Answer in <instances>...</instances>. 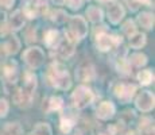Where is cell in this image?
<instances>
[{
    "label": "cell",
    "instance_id": "1",
    "mask_svg": "<svg viewBox=\"0 0 155 135\" xmlns=\"http://www.w3.org/2000/svg\"><path fill=\"white\" fill-rule=\"evenodd\" d=\"M35 88H37V79H35V76L31 73H26L23 86L14 95L15 104H18V106H20L23 108L30 107L31 106Z\"/></svg>",
    "mask_w": 155,
    "mask_h": 135
},
{
    "label": "cell",
    "instance_id": "2",
    "mask_svg": "<svg viewBox=\"0 0 155 135\" xmlns=\"http://www.w3.org/2000/svg\"><path fill=\"white\" fill-rule=\"evenodd\" d=\"M49 80L53 86H55V88H58V89H62V91L69 89L71 85L69 73H68L66 68L62 66L61 64L51 65V68L49 69Z\"/></svg>",
    "mask_w": 155,
    "mask_h": 135
},
{
    "label": "cell",
    "instance_id": "3",
    "mask_svg": "<svg viewBox=\"0 0 155 135\" xmlns=\"http://www.w3.org/2000/svg\"><path fill=\"white\" fill-rule=\"evenodd\" d=\"M22 5V12L30 19H34L39 15H43L49 8L47 2H45V0H23Z\"/></svg>",
    "mask_w": 155,
    "mask_h": 135
},
{
    "label": "cell",
    "instance_id": "4",
    "mask_svg": "<svg viewBox=\"0 0 155 135\" xmlns=\"http://www.w3.org/2000/svg\"><path fill=\"white\" fill-rule=\"evenodd\" d=\"M94 96L92 93V91L89 88H86L84 85H80L76 88V91L71 95V101H73V106L77 110H82V108L88 107L89 104L93 101Z\"/></svg>",
    "mask_w": 155,
    "mask_h": 135
},
{
    "label": "cell",
    "instance_id": "5",
    "mask_svg": "<svg viewBox=\"0 0 155 135\" xmlns=\"http://www.w3.org/2000/svg\"><path fill=\"white\" fill-rule=\"evenodd\" d=\"M69 19V34L73 35L74 39H82L88 34V25L82 16H71Z\"/></svg>",
    "mask_w": 155,
    "mask_h": 135
},
{
    "label": "cell",
    "instance_id": "6",
    "mask_svg": "<svg viewBox=\"0 0 155 135\" xmlns=\"http://www.w3.org/2000/svg\"><path fill=\"white\" fill-rule=\"evenodd\" d=\"M119 43H121V38L108 34L107 31H100L96 35V45L101 52H108L113 46H117Z\"/></svg>",
    "mask_w": 155,
    "mask_h": 135
},
{
    "label": "cell",
    "instance_id": "7",
    "mask_svg": "<svg viewBox=\"0 0 155 135\" xmlns=\"http://www.w3.org/2000/svg\"><path fill=\"white\" fill-rule=\"evenodd\" d=\"M22 58L31 68H39L45 61V53L39 47H30L22 54Z\"/></svg>",
    "mask_w": 155,
    "mask_h": 135
},
{
    "label": "cell",
    "instance_id": "8",
    "mask_svg": "<svg viewBox=\"0 0 155 135\" xmlns=\"http://www.w3.org/2000/svg\"><path fill=\"white\" fill-rule=\"evenodd\" d=\"M18 65L15 61H4L0 64V79L7 84H14L18 80Z\"/></svg>",
    "mask_w": 155,
    "mask_h": 135
},
{
    "label": "cell",
    "instance_id": "9",
    "mask_svg": "<svg viewBox=\"0 0 155 135\" xmlns=\"http://www.w3.org/2000/svg\"><path fill=\"white\" fill-rule=\"evenodd\" d=\"M136 92V85L134 84H117L115 88V95L123 103H128Z\"/></svg>",
    "mask_w": 155,
    "mask_h": 135
},
{
    "label": "cell",
    "instance_id": "10",
    "mask_svg": "<svg viewBox=\"0 0 155 135\" xmlns=\"http://www.w3.org/2000/svg\"><path fill=\"white\" fill-rule=\"evenodd\" d=\"M136 107L143 112H148L154 108V95L150 91H143L136 99Z\"/></svg>",
    "mask_w": 155,
    "mask_h": 135
},
{
    "label": "cell",
    "instance_id": "11",
    "mask_svg": "<svg viewBox=\"0 0 155 135\" xmlns=\"http://www.w3.org/2000/svg\"><path fill=\"white\" fill-rule=\"evenodd\" d=\"M19 47H20L19 39H18L16 35H12L11 39H8L7 42L0 45V56L7 57V56H11V54H15L18 53Z\"/></svg>",
    "mask_w": 155,
    "mask_h": 135
},
{
    "label": "cell",
    "instance_id": "12",
    "mask_svg": "<svg viewBox=\"0 0 155 135\" xmlns=\"http://www.w3.org/2000/svg\"><path fill=\"white\" fill-rule=\"evenodd\" d=\"M115 111H116V108L113 106V103H111V101H103L97 107L96 115L101 120H108V119H111L115 115Z\"/></svg>",
    "mask_w": 155,
    "mask_h": 135
},
{
    "label": "cell",
    "instance_id": "13",
    "mask_svg": "<svg viewBox=\"0 0 155 135\" xmlns=\"http://www.w3.org/2000/svg\"><path fill=\"white\" fill-rule=\"evenodd\" d=\"M25 26V14L22 12V10H16L8 18V29L11 31H18Z\"/></svg>",
    "mask_w": 155,
    "mask_h": 135
},
{
    "label": "cell",
    "instance_id": "14",
    "mask_svg": "<svg viewBox=\"0 0 155 135\" xmlns=\"http://www.w3.org/2000/svg\"><path fill=\"white\" fill-rule=\"evenodd\" d=\"M55 49L62 57H70L71 54L74 53V42H73V39H70L69 35L66 34V37H65L64 39L61 38V41L57 45Z\"/></svg>",
    "mask_w": 155,
    "mask_h": 135
},
{
    "label": "cell",
    "instance_id": "15",
    "mask_svg": "<svg viewBox=\"0 0 155 135\" xmlns=\"http://www.w3.org/2000/svg\"><path fill=\"white\" fill-rule=\"evenodd\" d=\"M107 14H108L109 22L113 23V25H117L124 18V8L121 7V4H112L108 7Z\"/></svg>",
    "mask_w": 155,
    "mask_h": 135
},
{
    "label": "cell",
    "instance_id": "16",
    "mask_svg": "<svg viewBox=\"0 0 155 135\" xmlns=\"http://www.w3.org/2000/svg\"><path fill=\"white\" fill-rule=\"evenodd\" d=\"M76 77L82 83H88V81H92L94 77V70L92 66H82L76 72Z\"/></svg>",
    "mask_w": 155,
    "mask_h": 135
},
{
    "label": "cell",
    "instance_id": "17",
    "mask_svg": "<svg viewBox=\"0 0 155 135\" xmlns=\"http://www.w3.org/2000/svg\"><path fill=\"white\" fill-rule=\"evenodd\" d=\"M59 41H61V37H59V32L57 31V30H49L43 39L45 45H46L47 47H57Z\"/></svg>",
    "mask_w": 155,
    "mask_h": 135
},
{
    "label": "cell",
    "instance_id": "18",
    "mask_svg": "<svg viewBox=\"0 0 155 135\" xmlns=\"http://www.w3.org/2000/svg\"><path fill=\"white\" fill-rule=\"evenodd\" d=\"M0 135H23V130L19 123H7L0 130Z\"/></svg>",
    "mask_w": 155,
    "mask_h": 135
},
{
    "label": "cell",
    "instance_id": "19",
    "mask_svg": "<svg viewBox=\"0 0 155 135\" xmlns=\"http://www.w3.org/2000/svg\"><path fill=\"white\" fill-rule=\"evenodd\" d=\"M138 22L146 30H151L154 27V14L151 12H140L138 15Z\"/></svg>",
    "mask_w": 155,
    "mask_h": 135
},
{
    "label": "cell",
    "instance_id": "20",
    "mask_svg": "<svg viewBox=\"0 0 155 135\" xmlns=\"http://www.w3.org/2000/svg\"><path fill=\"white\" fill-rule=\"evenodd\" d=\"M86 16L92 23H97L103 20V11L96 5H91L86 8Z\"/></svg>",
    "mask_w": 155,
    "mask_h": 135
},
{
    "label": "cell",
    "instance_id": "21",
    "mask_svg": "<svg viewBox=\"0 0 155 135\" xmlns=\"http://www.w3.org/2000/svg\"><path fill=\"white\" fill-rule=\"evenodd\" d=\"M76 123V116H71L70 113H66V115H62L61 116V130L62 133H69L71 130V127L74 126Z\"/></svg>",
    "mask_w": 155,
    "mask_h": 135
},
{
    "label": "cell",
    "instance_id": "22",
    "mask_svg": "<svg viewBox=\"0 0 155 135\" xmlns=\"http://www.w3.org/2000/svg\"><path fill=\"white\" fill-rule=\"evenodd\" d=\"M130 45L134 47V49H140L142 46L146 45V35L136 31L135 34H132L130 37Z\"/></svg>",
    "mask_w": 155,
    "mask_h": 135
},
{
    "label": "cell",
    "instance_id": "23",
    "mask_svg": "<svg viewBox=\"0 0 155 135\" xmlns=\"http://www.w3.org/2000/svg\"><path fill=\"white\" fill-rule=\"evenodd\" d=\"M139 128L143 135H154V122L150 118H143Z\"/></svg>",
    "mask_w": 155,
    "mask_h": 135
},
{
    "label": "cell",
    "instance_id": "24",
    "mask_svg": "<svg viewBox=\"0 0 155 135\" xmlns=\"http://www.w3.org/2000/svg\"><path fill=\"white\" fill-rule=\"evenodd\" d=\"M128 62L136 68H140V66H144V65L147 64V57L142 53H135L128 58Z\"/></svg>",
    "mask_w": 155,
    "mask_h": 135
},
{
    "label": "cell",
    "instance_id": "25",
    "mask_svg": "<svg viewBox=\"0 0 155 135\" xmlns=\"http://www.w3.org/2000/svg\"><path fill=\"white\" fill-rule=\"evenodd\" d=\"M62 107V99L59 96H53L49 100H46V111L59 110Z\"/></svg>",
    "mask_w": 155,
    "mask_h": 135
},
{
    "label": "cell",
    "instance_id": "26",
    "mask_svg": "<svg viewBox=\"0 0 155 135\" xmlns=\"http://www.w3.org/2000/svg\"><path fill=\"white\" fill-rule=\"evenodd\" d=\"M126 3L131 11H138L142 5H151V0H126Z\"/></svg>",
    "mask_w": 155,
    "mask_h": 135
},
{
    "label": "cell",
    "instance_id": "27",
    "mask_svg": "<svg viewBox=\"0 0 155 135\" xmlns=\"http://www.w3.org/2000/svg\"><path fill=\"white\" fill-rule=\"evenodd\" d=\"M32 135H51V128L46 123H38L32 131Z\"/></svg>",
    "mask_w": 155,
    "mask_h": 135
},
{
    "label": "cell",
    "instance_id": "28",
    "mask_svg": "<svg viewBox=\"0 0 155 135\" xmlns=\"http://www.w3.org/2000/svg\"><path fill=\"white\" fill-rule=\"evenodd\" d=\"M138 79L143 85H148V84H151L154 81V74H153V72L147 69V70H142L138 74Z\"/></svg>",
    "mask_w": 155,
    "mask_h": 135
},
{
    "label": "cell",
    "instance_id": "29",
    "mask_svg": "<svg viewBox=\"0 0 155 135\" xmlns=\"http://www.w3.org/2000/svg\"><path fill=\"white\" fill-rule=\"evenodd\" d=\"M51 20L55 23H58V25H61V23H64L68 20V14L65 12L64 10H55L54 12L51 14Z\"/></svg>",
    "mask_w": 155,
    "mask_h": 135
},
{
    "label": "cell",
    "instance_id": "30",
    "mask_svg": "<svg viewBox=\"0 0 155 135\" xmlns=\"http://www.w3.org/2000/svg\"><path fill=\"white\" fill-rule=\"evenodd\" d=\"M123 30H124V32H126L128 37H131L132 34H135L136 32L135 23H134L132 20H127V22L124 23V26H123Z\"/></svg>",
    "mask_w": 155,
    "mask_h": 135
},
{
    "label": "cell",
    "instance_id": "31",
    "mask_svg": "<svg viewBox=\"0 0 155 135\" xmlns=\"http://www.w3.org/2000/svg\"><path fill=\"white\" fill-rule=\"evenodd\" d=\"M8 110H10L8 101L5 100V99H0V118H4V116L7 115Z\"/></svg>",
    "mask_w": 155,
    "mask_h": 135
},
{
    "label": "cell",
    "instance_id": "32",
    "mask_svg": "<svg viewBox=\"0 0 155 135\" xmlns=\"http://www.w3.org/2000/svg\"><path fill=\"white\" fill-rule=\"evenodd\" d=\"M64 2L68 7L71 8V10H78V8H81V5H82V0H64Z\"/></svg>",
    "mask_w": 155,
    "mask_h": 135
},
{
    "label": "cell",
    "instance_id": "33",
    "mask_svg": "<svg viewBox=\"0 0 155 135\" xmlns=\"http://www.w3.org/2000/svg\"><path fill=\"white\" fill-rule=\"evenodd\" d=\"M14 3H15V0H0V7L5 8V10H10L14 5Z\"/></svg>",
    "mask_w": 155,
    "mask_h": 135
},
{
    "label": "cell",
    "instance_id": "34",
    "mask_svg": "<svg viewBox=\"0 0 155 135\" xmlns=\"http://www.w3.org/2000/svg\"><path fill=\"white\" fill-rule=\"evenodd\" d=\"M97 2H100V3H109V2H113V0H97Z\"/></svg>",
    "mask_w": 155,
    "mask_h": 135
}]
</instances>
